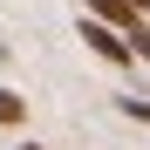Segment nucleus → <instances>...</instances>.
<instances>
[{
	"mask_svg": "<svg viewBox=\"0 0 150 150\" xmlns=\"http://www.w3.org/2000/svg\"><path fill=\"white\" fill-rule=\"evenodd\" d=\"M0 123H7V130H21V123H28V96L0 89Z\"/></svg>",
	"mask_w": 150,
	"mask_h": 150,
	"instance_id": "nucleus-3",
	"label": "nucleus"
},
{
	"mask_svg": "<svg viewBox=\"0 0 150 150\" xmlns=\"http://www.w3.org/2000/svg\"><path fill=\"white\" fill-rule=\"evenodd\" d=\"M82 48H96L109 68H130V62H137L130 41H123V28H103V21H82Z\"/></svg>",
	"mask_w": 150,
	"mask_h": 150,
	"instance_id": "nucleus-1",
	"label": "nucleus"
},
{
	"mask_svg": "<svg viewBox=\"0 0 150 150\" xmlns=\"http://www.w3.org/2000/svg\"><path fill=\"white\" fill-rule=\"evenodd\" d=\"M123 41H130V55H143V62H150V28H143V21H137V28L123 34Z\"/></svg>",
	"mask_w": 150,
	"mask_h": 150,
	"instance_id": "nucleus-4",
	"label": "nucleus"
},
{
	"mask_svg": "<svg viewBox=\"0 0 150 150\" xmlns=\"http://www.w3.org/2000/svg\"><path fill=\"white\" fill-rule=\"evenodd\" d=\"M123 116H130V123H150V103H143V96H123Z\"/></svg>",
	"mask_w": 150,
	"mask_h": 150,
	"instance_id": "nucleus-5",
	"label": "nucleus"
},
{
	"mask_svg": "<svg viewBox=\"0 0 150 150\" xmlns=\"http://www.w3.org/2000/svg\"><path fill=\"white\" fill-rule=\"evenodd\" d=\"M14 150H48V143H14Z\"/></svg>",
	"mask_w": 150,
	"mask_h": 150,
	"instance_id": "nucleus-6",
	"label": "nucleus"
},
{
	"mask_svg": "<svg viewBox=\"0 0 150 150\" xmlns=\"http://www.w3.org/2000/svg\"><path fill=\"white\" fill-rule=\"evenodd\" d=\"M82 7H89V21H103V28H123V34H130L137 21H143L150 0H82Z\"/></svg>",
	"mask_w": 150,
	"mask_h": 150,
	"instance_id": "nucleus-2",
	"label": "nucleus"
}]
</instances>
